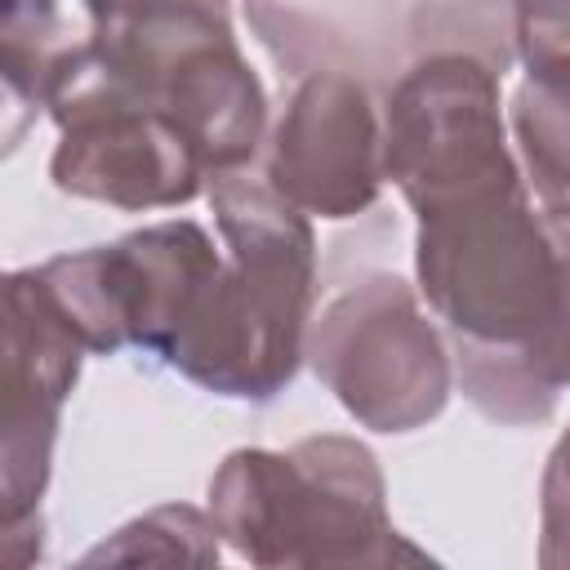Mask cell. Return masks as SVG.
I'll list each match as a JSON object with an SVG mask.
<instances>
[{"mask_svg": "<svg viewBox=\"0 0 570 570\" xmlns=\"http://www.w3.org/2000/svg\"><path fill=\"white\" fill-rule=\"evenodd\" d=\"M223 267L165 365L232 401H276L307 361L316 232L267 178L245 169L209 183Z\"/></svg>", "mask_w": 570, "mask_h": 570, "instance_id": "1", "label": "cell"}, {"mask_svg": "<svg viewBox=\"0 0 570 570\" xmlns=\"http://www.w3.org/2000/svg\"><path fill=\"white\" fill-rule=\"evenodd\" d=\"M209 517L236 557L267 570L428 561L387 517L374 450L338 432L232 450L209 476Z\"/></svg>", "mask_w": 570, "mask_h": 570, "instance_id": "2", "label": "cell"}, {"mask_svg": "<svg viewBox=\"0 0 570 570\" xmlns=\"http://www.w3.org/2000/svg\"><path fill=\"white\" fill-rule=\"evenodd\" d=\"M85 49L174 120L209 183L245 169L267 142V89L236 45L227 0H125L89 22Z\"/></svg>", "mask_w": 570, "mask_h": 570, "instance_id": "3", "label": "cell"}, {"mask_svg": "<svg viewBox=\"0 0 570 570\" xmlns=\"http://www.w3.org/2000/svg\"><path fill=\"white\" fill-rule=\"evenodd\" d=\"M263 49L289 71H347L379 98L441 49H463L499 76L517 58L508 0H245Z\"/></svg>", "mask_w": 570, "mask_h": 570, "instance_id": "4", "label": "cell"}, {"mask_svg": "<svg viewBox=\"0 0 570 570\" xmlns=\"http://www.w3.org/2000/svg\"><path fill=\"white\" fill-rule=\"evenodd\" d=\"M307 365L361 428L383 436L428 428L454 392L450 343L396 272H365L312 312Z\"/></svg>", "mask_w": 570, "mask_h": 570, "instance_id": "5", "label": "cell"}, {"mask_svg": "<svg viewBox=\"0 0 570 570\" xmlns=\"http://www.w3.org/2000/svg\"><path fill=\"white\" fill-rule=\"evenodd\" d=\"M49 116L58 125L49 178L62 196L142 214L178 209L209 191V174L174 120L111 80L85 45L58 76Z\"/></svg>", "mask_w": 570, "mask_h": 570, "instance_id": "6", "label": "cell"}, {"mask_svg": "<svg viewBox=\"0 0 570 570\" xmlns=\"http://www.w3.org/2000/svg\"><path fill=\"white\" fill-rule=\"evenodd\" d=\"M499 71L463 49L410 62L383 94V174L414 214L517 183L499 111Z\"/></svg>", "mask_w": 570, "mask_h": 570, "instance_id": "7", "label": "cell"}, {"mask_svg": "<svg viewBox=\"0 0 570 570\" xmlns=\"http://www.w3.org/2000/svg\"><path fill=\"white\" fill-rule=\"evenodd\" d=\"M89 347L53 307L31 267L4 276V356H0V512L18 525L40 512L53 472L62 405Z\"/></svg>", "mask_w": 570, "mask_h": 570, "instance_id": "8", "label": "cell"}, {"mask_svg": "<svg viewBox=\"0 0 570 570\" xmlns=\"http://www.w3.org/2000/svg\"><path fill=\"white\" fill-rule=\"evenodd\" d=\"M263 178L307 218L365 214L387 183L374 89L347 71L303 76L272 125Z\"/></svg>", "mask_w": 570, "mask_h": 570, "instance_id": "9", "label": "cell"}, {"mask_svg": "<svg viewBox=\"0 0 570 570\" xmlns=\"http://www.w3.org/2000/svg\"><path fill=\"white\" fill-rule=\"evenodd\" d=\"M98 267L125 347L165 361L209 281L218 276L223 249L200 223L169 218L98 245Z\"/></svg>", "mask_w": 570, "mask_h": 570, "instance_id": "10", "label": "cell"}, {"mask_svg": "<svg viewBox=\"0 0 570 570\" xmlns=\"http://www.w3.org/2000/svg\"><path fill=\"white\" fill-rule=\"evenodd\" d=\"M85 40L89 27H71L67 0H0V71L9 111H49V94Z\"/></svg>", "mask_w": 570, "mask_h": 570, "instance_id": "11", "label": "cell"}, {"mask_svg": "<svg viewBox=\"0 0 570 570\" xmlns=\"http://www.w3.org/2000/svg\"><path fill=\"white\" fill-rule=\"evenodd\" d=\"M512 138L525 187L548 209H570V62L525 67L512 94Z\"/></svg>", "mask_w": 570, "mask_h": 570, "instance_id": "12", "label": "cell"}, {"mask_svg": "<svg viewBox=\"0 0 570 570\" xmlns=\"http://www.w3.org/2000/svg\"><path fill=\"white\" fill-rule=\"evenodd\" d=\"M218 525L209 512L187 503H165L129 525H120L111 539L85 552V566L102 561H178V566H218Z\"/></svg>", "mask_w": 570, "mask_h": 570, "instance_id": "13", "label": "cell"}, {"mask_svg": "<svg viewBox=\"0 0 570 570\" xmlns=\"http://www.w3.org/2000/svg\"><path fill=\"white\" fill-rule=\"evenodd\" d=\"M548 232L557 245V312L548 321V330L539 334V343L525 352V370L548 387V392H566L570 387V209H548Z\"/></svg>", "mask_w": 570, "mask_h": 570, "instance_id": "14", "label": "cell"}, {"mask_svg": "<svg viewBox=\"0 0 570 570\" xmlns=\"http://www.w3.org/2000/svg\"><path fill=\"white\" fill-rule=\"evenodd\" d=\"M539 566L570 570V428L557 436L539 481Z\"/></svg>", "mask_w": 570, "mask_h": 570, "instance_id": "15", "label": "cell"}, {"mask_svg": "<svg viewBox=\"0 0 570 570\" xmlns=\"http://www.w3.org/2000/svg\"><path fill=\"white\" fill-rule=\"evenodd\" d=\"M512 45L525 67L570 62V0H508Z\"/></svg>", "mask_w": 570, "mask_h": 570, "instance_id": "16", "label": "cell"}, {"mask_svg": "<svg viewBox=\"0 0 570 570\" xmlns=\"http://www.w3.org/2000/svg\"><path fill=\"white\" fill-rule=\"evenodd\" d=\"M80 4V13H85V22H94V18H102V13H111V9H120L125 0H76Z\"/></svg>", "mask_w": 570, "mask_h": 570, "instance_id": "17", "label": "cell"}]
</instances>
